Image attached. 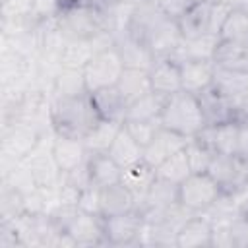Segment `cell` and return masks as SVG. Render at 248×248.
Segmentation results:
<instances>
[{"label": "cell", "mask_w": 248, "mask_h": 248, "mask_svg": "<svg viewBox=\"0 0 248 248\" xmlns=\"http://www.w3.org/2000/svg\"><path fill=\"white\" fill-rule=\"evenodd\" d=\"M128 31L145 43L155 58L172 56L182 43L176 19L167 16L153 0H145L134 8Z\"/></svg>", "instance_id": "1"}, {"label": "cell", "mask_w": 248, "mask_h": 248, "mask_svg": "<svg viewBox=\"0 0 248 248\" xmlns=\"http://www.w3.org/2000/svg\"><path fill=\"white\" fill-rule=\"evenodd\" d=\"M48 118L54 134L78 140H83L101 120L89 93L78 97H54L48 108Z\"/></svg>", "instance_id": "2"}, {"label": "cell", "mask_w": 248, "mask_h": 248, "mask_svg": "<svg viewBox=\"0 0 248 248\" xmlns=\"http://www.w3.org/2000/svg\"><path fill=\"white\" fill-rule=\"evenodd\" d=\"M159 122L163 128L172 130L188 140L198 136L205 128V118H203L198 95L180 89L178 93L167 97Z\"/></svg>", "instance_id": "3"}, {"label": "cell", "mask_w": 248, "mask_h": 248, "mask_svg": "<svg viewBox=\"0 0 248 248\" xmlns=\"http://www.w3.org/2000/svg\"><path fill=\"white\" fill-rule=\"evenodd\" d=\"M231 10H232L231 6L215 4L209 0L196 2L182 16L176 17L182 39H192V37H200V35H207V33L219 35Z\"/></svg>", "instance_id": "4"}, {"label": "cell", "mask_w": 248, "mask_h": 248, "mask_svg": "<svg viewBox=\"0 0 248 248\" xmlns=\"http://www.w3.org/2000/svg\"><path fill=\"white\" fill-rule=\"evenodd\" d=\"M56 25L64 41H89L105 31L95 6H74L58 10Z\"/></svg>", "instance_id": "5"}, {"label": "cell", "mask_w": 248, "mask_h": 248, "mask_svg": "<svg viewBox=\"0 0 248 248\" xmlns=\"http://www.w3.org/2000/svg\"><path fill=\"white\" fill-rule=\"evenodd\" d=\"M221 196L223 190L209 172H190L178 184V203L190 213L207 211Z\"/></svg>", "instance_id": "6"}, {"label": "cell", "mask_w": 248, "mask_h": 248, "mask_svg": "<svg viewBox=\"0 0 248 248\" xmlns=\"http://www.w3.org/2000/svg\"><path fill=\"white\" fill-rule=\"evenodd\" d=\"M124 62L116 50V46H108L99 50L83 68V78H85V87L87 93L103 89V87H112L118 83L122 72H124Z\"/></svg>", "instance_id": "7"}, {"label": "cell", "mask_w": 248, "mask_h": 248, "mask_svg": "<svg viewBox=\"0 0 248 248\" xmlns=\"http://www.w3.org/2000/svg\"><path fill=\"white\" fill-rule=\"evenodd\" d=\"M143 227V215L134 209L120 215L103 217V238L108 246H132L138 244Z\"/></svg>", "instance_id": "8"}, {"label": "cell", "mask_w": 248, "mask_h": 248, "mask_svg": "<svg viewBox=\"0 0 248 248\" xmlns=\"http://www.w3.org/2000/svg\"><path fill=\"white\" fill-rule=\"evenodd\" d=\"M198 101L205 118V126H215L223 124L229 120H238L236 107L231 97H227L219 87L209 85L202 93H198Z\"/></svg>", "instance_id": "9"}, {"label": "cell", "mask_w": 248, "mask_h": 248, "mask_svg": "<svg viewBox=\"0 0 248 248\" xmlns=\"http://www.w3.org/2000/svg\"><path fill=\"white\" fill-rule=\"evenodd\" d=\"M147 72H149L151 91H155L163 97H170L182 89L180 64L174 58H170V56L155 58V62L151 64V68Z\"/></svg>", "instance_id": "10"}, {"label": "cell", "mask_w": 248, "mask_h": 248, "mask_svg": "<svg viewBox=\"0 0 248 248\" xmlns=\"http://www.w3.org/2000/svg\"><path fill=\"white\" fill-rule=\"evenodd\" d=\"M186 143H188V138L161 126L157 130V134L153 136V140L143 147V161L157 169L165 159H169L176 151L184 149Z\"/></svg>", "instance_id": "11"}, {"label": "cell", "mask_w": 248, "mask_h": 248, "mask_svg": "<svg viewBox=\"0 0 248 248\" xmlns=\"http://www.w3.org/2000/svg\"><path fill=\"white\" fill-rule=\"evenodd\" d=\"M50 155L60 172H68V170L83 165L89 157L83 140L66 138V136H58V134H54V140L50 145Z\"/></svg>", "instance_id": "12"}, {"label": "cell", "mask_w": 248, "mask_h": 248, "mask_svg": "<svg viewBox=\"0 0 248 248\" xmlns=\"http://www.w3.org/2000/svg\"><path fill=\"white\" fill-rule=\"evenodd\" d=\"M205 143L211 145L215 153L238 155V140H240V120H229L215 126H205L198 134Z\"/></svg>", "instance_id": "13"}, {"label": "cell", "mask_w": 248, "mask_h": 248, "mask_svg": "<svg viewBox=\"0 0 248 248\" xmlns=\"http://www.w3.org/2000/svg\"><path fill=\"white\" fill-rule=\"evenodd\" d=\"M114 46H116L126 68L149 70L151 64L155 62V56L149 50V46L145 43H141L140 39H136L128 29L114 37Z\"/></svg>", "instance_id": "14"}, {"label": "cell", "mask_w": 248, "mask_h": 248, "mask_svg": "<svg viewBox=\"0 0 248 248\" xmlns=\"http://www.w3.org/2000/svg\"><path fill=\"white\" fill-rule=\"evenodd\" d=\"M213 240V225L203 213L190 215L176 232V246L178 248H203L211 246Z\"/></svg>", "instance_id": "15"}, {"label": "cell", "mask_w": 248, "mask_h": 248, "mask_svg": "<svg viewBox=\"0 0 248 248\" xmlns=\"http://www.w3.org/2000/svg\"><path fill=\"white\" fill-rule=\"evenodd\" d=\"M89 97H91V103H93L101 120H112V122H124L126 120L128 101L116 85L91 91Z\"/></svg>", "instance_id": "16"}, {"label": "cell", "mask_w": 248, "mask_h": 248, "mask_svg": "<svg viewBox=\"0 0 248 248\" xmlns=\"http://www.w3.org/2000/svg\"><path fill=\"white\" fill-rule=\"evenodd\" d=\"M178 64H180V79L184 91L198 95L209 85H213V76H215L213 60H182Z\"/></svg>", "instance_id": "17"}, {"label": "cell", "mask_w": 248, "mask_h": 248, "mask_svg": "<svg viewBox=\"0 0 248 248\" xmlns=\"http://www.w3.org/2000/svg\"><path fill=\"white\" fill-rule=\"evenodd\" d=\"M134 209H138V202L122 182L101 188V217L120 215Z\"/></svg>", "instance_id": "18"}, {"label": "cell", "mask_w": 248, "mask_h": 248, "mask_svg": "<svg viewBox=\"0 0 248 248\" xmlns=\"http://www.w3.org/2000/svg\"><path fill=\"white\" fill-rule=\"evenodd\" d=\"M155 178H157L155 167H151L149 163H145V161L141 159V161H138V163H134V165L122 169L120 182L134 194V198H136V202H138V205H140Z\"/></svg>", "instance_id": "19"}, {"label": "cell", "mask_w": 248, "mask_h": 248, "mask_svg": "<svg viewBox=\"0 0 248 248\" xmlns=\"http://www.w3.org/2000/svg\"><path fill=\"white\" fill-rule=\"evenodd\" d=\"M217 45H219V35H213V33L192 37V39H182L180 46L174 50V54L170 58H174L176 62H182V60H213Z\"/></svg>", "instance_id": "20"}, {"label": "cell", "mask_w": 248, "mask_h": 248, "mask_svg": "<svg viewBox=\"0 0 248 248\" xmlns=\"http://www.w3.org/2000/svg\"><path fill=\"white\" fill-rule=\"evenodd\" d=\"M87 170L91 184L97 188H105L110 184L120 182L122 167L108 155V153H93L87 157Z\"/></svg>", "instance_id": "21"}, {"label": "cell", "mask_w": 248, "mask_h": 248, "mask_svg": "<svg viewBox=\"0 0 248 248\" xmlns=\"http://www.w3.org/2000/svg\"><path fill=\"white\" fill-rule=\"evenodd\" d=\"M178 202V184H172L165 178H155L153 184L149 186L145 198L138 205V211H149V209H163Z\"/></svg>", "instance_id": "22"}, {"label": "cell", "mask_w": 248, "mask_h": 248, "mask_svg": "<svg viewBox=\"0 0 248 248\" xmlns=\"http://www.w3.org/2000/svg\"><path fill=\"white\" fill-rule=\"evenodd\" d=\"M213 62L219 68L236 70V72H248V45L246 43H234V41L219 39Z\"/></svg>", "instance_id": "23"}, {"label": "cell", "mask_w": 248, "mask_h": 248, "mask_svg": "<svg viewBox=\"0 0 248 248\" xmlns=\"http://www.w3.org/2000/svg\"><path fill=\"white\" fill-rule=\"evenodd\" d=\"M108 155L122 169H126V167H130V165H134V163L143 159V147L132 138V134L122 124V128L118 130V134H116V138H114V141H112V145L108 149Z\"/></svg>", "instance_id": "24"}, {"label": "cell", "mask_w": 248, "mask_h": 248, "mask_svg": "<svg viewBox=\"0 0 248 248\" xmlns=\"http://www.w3.org/2000/svg\"><path fill=\"white\" fill-rule=\"evenodd\" d=\"M124 122H112V120H99L89 134L83 138V143L87 147V153H108L118 130L122 128Z\"/></svg>", "instance_id": "25"}, {"label": "cell", "mask_w": 248, "mask_h": 248, "mask_svg": "<svg viewBox=\"0 0 248 248\" xmlns=\"http://www.w3.org/2000/svg\"><path fill=\"white\" fill-rule=\"evenodd\" d=\"M116 87L120 89V93L126 97V101L130 105L132 101H136L141 95L151 91L149 72L147 70H140V68H124Z\"/></svg>", "instance_id": "26"}, {"label": "cell", "mask_w": 248, "mask_h": 248, "mask_svg": "<svg viewBox=\"0 0 248 248\" xmlns=\"http://www.w3.org/2000/svg\"><path fill=\"white\" fill-rule=\"evenodd\" d=\"M165 101H167V97H163L155 91H149L128 105L126 120H159Z\"/></svg>", "instance_id": "27"}, {"label": "cell", "mask_w": 248, "mask_h": 248, "mask_svg": "<svg viewBox=\"0 0 248 248\" xmlns=\"http://www.w3.org/2000/svg\"><path fill=\"white\" fill-rule=\"evenodd\" d=\"M213 85L219 87L227 97H231L236 107V101L248 89V72H236V70H227V68L215 66Z\"/></svg>", "instance_id": "28"}, {"label": "cell", "mask_w": 248, "mask_h": 248, "mask_svg": "<svg viewBox=\"0 0 248 248\" xmlns=\"http://www.w3.org/2000/svg\"><path fill=\"white\" fill-rule=\"evenodd\" d=\"M52 89L56 93V97H78V95H85L87 87H85V78H83V70H74V68H58L56 76L52 79Z\"/></svg>", "instance_id": "29"}, {"label": "cell", "mask_w": 248, "mask_h": 248, "mask_svg": "<svg viewBox=\"0 0 248 248\" xmlns=\"http://www.w3.org/2000/svg\"><path fill=\"white\" fill-rule=\"evenodd\" d=\"M219 39L248 45V14L240 8H232L219 31Z\"/></svg>", "instance_id": "30"}, {"label": "cell", "mask_w": 248, "mask_h": 248, "mask_svg": "<svg viewBox=\"0 0 248 248\" xmlns=\"http://www.w3.org/2000/svg\"><path fill=\"white\" fill-rule=\"evenodd\" d=\"M155 172H157L159 178H165V180H169V182H172V184H180V182L192 172L190 163H188V157H186V151L180 149V151H176L174 155H170L169 159H165V161L155 169Z\"/></svg>", "instance_id": "31"}, {"label": "cell", "mask_w": 248, "mask_h": 248, "mask_svg": "<svg viewBox=\"0 0 248 248\" xmlns=\"http://www.w3.org/2000/svg\"><path fill=\"white\" fill-rule=\"evenodd\" d=\"M184 151H186V157H188L192 172H207L209 163H211V159L215 155V151L211 149L209 143H205L200 136H194V138L188 140Z\"/></svg>", "instance_id": "32"}, {"label": "cell", "mask_w": 248, "mask_h": 248, "mask_svg": "<svg viewBox=\"0 0 248 248\" xmlns=\"http://www.w3.org/2000/svg\"><path fill=\"white\" fill-rule=\"evenodd\" d=\"M37 17V0H2V19Z\"/></svg>", "instance_id": "33"}, {"label": "cell", "mask_w": 248, "mask_h": 248, "mask_svg": "<svg viewBox=\"0 0 248 248\" xmlns=\"http://www.w3.org/2000/svg\"><path fill=\"white\" fill-rule=\"evenodd\" d=\"M124 128L132 134V138L141 147H145L161 128V122L159 120H124Z\"/></svg>", "instance_id": "34"}, {"label": "cell", "mask_w": 248, "mask_h": 248, "mask_svg": "<svg viewBox=\"0 0 248 248\" xmlns=\"http://www.w3.org/2000/svg\"><path fill=\"white\" fill-rule=\"evenodd\" d=\"M78 209L91 213V215H101V188H97L95 184L85 186L79 194Z\"/></svg>", "instance_id": "35"}, {"label": "cell", "mask_w": 248, "mask_h": 248, "mask_svg": "<svg viewBox=\"0 0 248 248\" xmlns=\"http://www.w3.org/2000/svg\"><path fill=\"white\" fill-rule=\"evenodd\" d=\"M167 16H170V17H178V16H182L190 6H194L196 2H200V0H153Z\"/></svg>", "instance_id": "36"}, {"label": "cell", "mask_w": 248, "mask_h": 248, "mask_svg": "<svg viewBox=\"0 0 248 248\" xmlns=\"http://www.w3.org/2000/svg\"><path fill=\"white\" fill-rule=\"evenodd\" d=\"M58 10H66V8H74V6H95L97 0H54Z\"/></svg>", "instance_id": "37"}, {"label": "cell", "mask_w": 248, "mask_h": 248, "mask_svg": "<svg viewBox=\"0 0 248 248\" xmlns=\"http://www.w3.org/2000/svg\"><path fill=\"white\" fill-rule=\"evenodd\" d=\"M236 112H238V120L248 118V89H246L244 95L236 101Z\"/></svg>", "instance_id": "38"}, {"label": "cell", "mask_w": 248, "mask_h": 248, "mask_svg": "<svg viewBox=\"0 0 248 248\" xmlns=\"http://www.w3.org/2000/svg\"><path fill=\"white\" fill-rule=\"evenodd\" d=\"M209 2H215V4H225V6H231V8H236L240 0H209Z\"/></svg>", "instance_id": "39"}, {"label": "cell", "mask_w": 248, "mask_h": 248, "mask_svg": "<svg viewBox=\"0 0 248 248\" xmlns=\"http://www.w3.org/2000/svg\"><path fill=\"white\" fill-rule=\"evenodd\" d=\"M116 2H122V4H128V6H140V4H143L145 0H116Z\"/></svg>", "instance_id": "40"}, {"label": "cell", "mask_w": 248, "mask_h": 248, "mask_svg": "<svg viewBox=\"0 0 248 248\" xmlns=\"http://www.w3.org/2000/svg\"><path fill=\"white\" fill-rule=\"evenodd\" d=\"M236 8H240V10H244V12H246V14H248V0H240V2H238V6H236Z\"/></svg>", "instance_id": "41"}]
</instances>
